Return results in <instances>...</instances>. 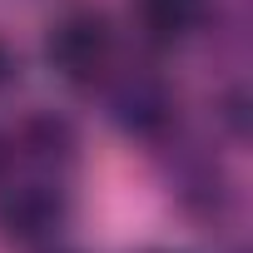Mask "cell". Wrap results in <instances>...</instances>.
<instances>
[{
	"mask_svg": "<svg viewBox=\"0 0 253 253\" xmlns=\"http://www.w3.org/2000/svg\"><path fill=\"white\" fill-rule=\"evenodd\" d=\"M45 65L70 89H104V80L119 70V30L104 10L80 5L65 10L45 35Z\"/></svg>",
	"mask_w": 253,
	"mask_h": 253,
	"instance_id": "6da1fadb",
	"label": "cell"
},
{
	"mask_svg": "<svg viewBox=\"0 0 253 253\" xmlns=\"http://www.w3.org/2000/svg\"><path fill=\"white\" fill-rule=\"evenodd\" d=\"M104 99L114 129L139 144H169L179 129V94L154 70H114L104 80Z\"/></svg>",
	"mask_w": 253,
	"mask_h": 253,
	"instance_id": "7a4b0ae2",
	"label": "cell"
},
{
	"mask_svg": "<svg viewBox=\"0 0 253 253\" xmlns=\"http://www.w3.org/2000/svg\"><path fill=\"white\" fill-rule=\"evenodd\" d=\"M70 223V189L55 174H35L0 199V228L20 248H55Z\"/></svg>",
	"mask_w": 253,
	"mask_h": 253,
	"instance_id": "3957f363",
	"label": "cell"
},
{
	"mask_svg": "<svg viewBox=\"0 0 253 253\" xmlns=\"http://www.w3.org/2000/svg\"><path fill=\"white\" fill-rule=\"evenodd\" d=\"M169 189H174L179 209H184L194 223H204V228L223 223V218L233 213V199H238L228 164H223L213 149H189V144H184V149H174Z\"/></svg>",
	"mask_w": 253,
	"mask_h": 253,
	"instance_id": "277c9868",
	"label": "cell"
},
{
	"mask_svg": "<svg viewBox=\"0 0 253 253\" xmlns=\"http://www.w3.org/2000/svg\"><path fill=\"white\" fill-rule=\"evenodd\" d=\"M10 154H20L25 164H35L40 174H55V179H65L70 174V164L80 159V129L65 119V114H55V109H40V114H30L20 129H15V144H10Z\"/></svg>",
	"mask_w": 253,
	"mask_h": 253,
	"instance_id": "5b68a950",
	"label": "cell"
},
{
	"mask_svg": "<svg viewBox=\"0 0 253 253\" xmlns=\"http://www.w3.org/2000/svg\"><path fill=\"white\" fill-rule=\"evenodd\" d=\"M134 20L149 50H179L209 25V0H134Z\"/></svg>",
	"mask_w": 253,
	"mask_h": 253,
	"instance_id": "8992f818",
	"label": "cell"
},
{
	"mask_svg": "<svg viewBox=\"0 0 253 253\" xmlns=\"http://www.w3.org/2000/svg\"><path fill=\"white\" fill-rule=\"evenodd\" d=\"M218 119L228 124V134H233V139L248 134V99H243V89H228V94L218 99Z\"/></svg>",
	"mask_w": 253,
	"mask_h": 253,
	"instance_id": "52a82bcc",
	"label": "cell"
},
{
	"mask_svg": "<svg viewBox=\"0 0 253 253\" xmlns=\"http://www.w3.org/2000/svg\"><path fill=\"white\" fill-rule=\"evenodd\" d=\"M15 75H20V60H15V50H10L5 40H0V94L15 84Z\"/></svg>",
	"mask_w": 253,
	"mask_h": 253,
	"instance_id": "ba28073f",
	"label": "cell"
},
{
	"mask_svg": "<svg viewBox=\"0 0 253 253\" xmlns=\"http://www.w3.org/2000/svg\"><path fill=\"white\" fill-rule=\"evenodd\" d=\"M5 169H10V139L0 134V179H5Z\"/></svg>",
	"mask_w": 253,
	"mask_h": 253,
	"instance_id": "9c48e42d",
	"label": "cell"
},
{
	"mask_svg": "<svg viewBox=\"0 0 253 253\" xmlns=\"http://www.w3.org/2000/svg\"><path fill=\"white\" fill-rule=\"evenodd\" d=\"M45 253H65V248H45Z\"/></svg>",
	"mask_w": 253,
	"mask_h": 253,
	"instance_id": "30bf717a",
	"label": "cell"
},
{
	"mask_svg": "<svg viewBox=\"0 0 253 253\" xmlns=\"http://www.w3.org/2000/svg\"><path fill=\"white\" fill-rule=\"evenodd\" d=\"M149 253H169V248H149Z\"/></svg>",
	"mask_w": 253,
	"mask_h": 253,
	"instance_id": "8fae6325",
	"label": "cell"
}]
</instances>
